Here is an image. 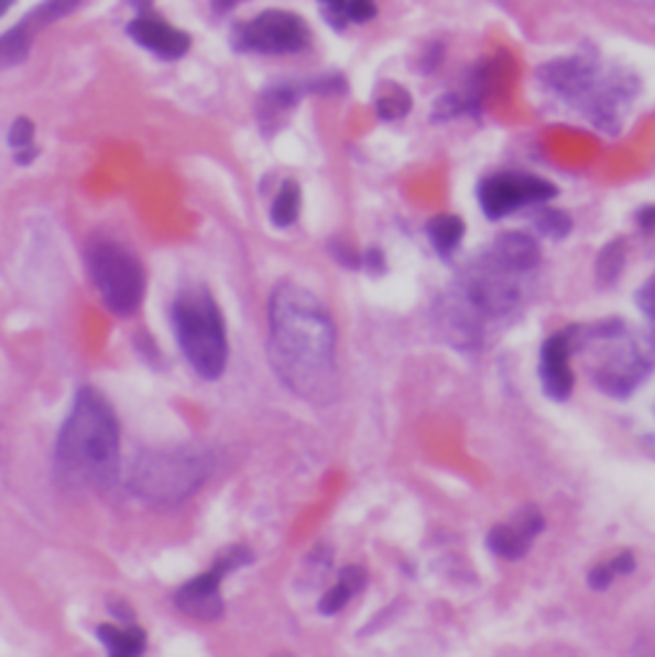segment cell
<instances>
[{"instance_id":"cell-24","label":"cell","mask_w":655,"mask_h":657,"mask_svg":"<svg viewBox=\"0 0 655 657\" xmlns=\"http://www.w3.org/2000/svg\"><path fill=\"white\" fill-rule=\"evenodd\" d=\"M8 144H11L13 152H21V149L34 146V123L29 118H19L13 121L11 133H8Z\"/></svg>"},{"instance_id":"cell-16","label":"cell","mask_w":655,"mask_h":657,"mask_svg":"<svg viewBox=\"0 0 655 657\" xmlns=\"http://www.w3.org/2000/svg\"><path fill=\"white\" fill-rule=\"evenodd\" d=\"M428 241L433 251L438 253L440 259H451L456 251H459L463 236H467V226L459 216H451V212H440V216L428 220Z\"/></svg>"},{"instance_id":"cell-25","label":"cell","mask_w":655,"mask_h":657,"mask_svg":"<svg viewBox=\"0 0 655 657\" xmlns=\"http://www.w3.org/2000/svg\"><path fill=\"white\" fill-rule=\"evenodd\" d=\"M614 578H620V576L614 573L612 563L607 560V563H599V566L591 568L589 576H587V583H589V589H594V591H607L614 583Z\"/></svg>"},{"instance_id":"cell-2","label":"cell","mask_w":655,"mask_h":657,"mask_svg":"<svg viewBox=\"0 0 655 657\" xmlns=\"http://www.w3.org/2000/svg\"><path fill=\"white\" fill-rule=\"evenodd\" d=\"M266 322V353L280 382L310 405H330L338 397V336L326 305L282 282L272 289Z\"/></svg>"},{"instance_id":"cell-11","label":"cell","mask_w":655,"mask_h":657,"mask_svg":"<svg viewBox=\"0 0 655 657\" xmlns=\"http://www.w3.org/2000/svg\"><path fill=\"white\" fill-rule=\"evenodd\" d=\"M251 560H254V552L249 548L223 550V556H220L208 571L195 576L193 581H187L183 589L175 593V606L183 614L193 616V620H200V622L218 620L226 609L223 596H220V583H223L233 571L249 566Z\"/></svg>"},{"instance_id":"cell-28","label":"cell","mask_w":655,"mask_h":657,"mask_svg":"<svg viewBox=\"0 0 655 657\" xmlns=\"http://www.w3.org/2000/svg\"><path fill=\"white\" fill-rule=\"evenodd\" d=\"M635 223L645 236H653L655 233V205H645V208L637 210Z\"/></svg>"},{"instance_id":"cell-23","label":"cell","mask_w":655,"mask_h":657,"mask_svg":"<svg viewBox=\"0 0 655 657\" xmlns=\"http://www.w3.org/2000/svg\"><path fill=\"white\" fill-rule=\"evenodd\" d=\"M635 299H637V307H641L645 322H648V328H651V340L655 343V274L643 284L641 289H637Z\"/></svg>"},{"instance_id":"cell-22","label":"cell","mask_w":655,"mask_h":657,"mask_svg":"<svg viewBox=\"0 0 655 657\" xmlns=\"http://www.w3.org/2000/svg\"><path fill=\"white\" fill-rule=\"evenodd\" d=\"M622 266H625V243L622 241H612L607 243L597 259V276L602 284H612L618 282V276L622 274Z\"/></svg>"},{"instance_id":"cell-18","label":"cell","mask_w":655,"mask_h":657,"mask_svg":"<svg viewBox=\"0 0 655 657\" xmlns=\"http://www.w3.org/2000/svg\"><path fill=\"white\" fill-rule=\"evenodd\" d=\"M299 210H303V193H299L297 182H282L277 197H274L270 208V220L274 228H292L297 223Z\"/></svg>"},{"instance_id":"cell-13","label":"cell","mask_w":655,"mask_h":657,"mask_svg":"<svg viewBox=\"0 0 655 657\" xmlns=\"http://www.w3.org/2000/svg\"><path fill=\"white\" fill-rule=\"evenodd\" d=\"M571 361L574 353L566 330H558L550 338L543 340L538 355V382L548 399L566 402L574 394L576 376Z\"/></svg>"},{"instance_id":"cell-27","label":"cell","mask_w":655,"mask_h":657,"mask_svg":"<svg viewBox=\"0 0 655 657\" xmlns=\"http://www.w3.org/2000/svg\"><path fill=\"white\" fill-rule=\"evenodd\" d=\"M346 3H349V0H320L323 13L334 23V29H343L346 23H349V19H346Z\"/></svg>"},{"instance_id":"cell-5","label":"cell","mask_w":655,"mask_h":657,"mask_svg":"<svg viewBox=\"0 0 655 657\" xmlns=\"http://www.w3.org/2000/svg\"><path fill=\"white\" fill-rule=\"evenodd\" d=\"M172 330L189 366L205 382H216L228 366L226 320L216 297L203 284H189L172 305Z\"/></svg>"},{"instance_id":"cell-20","label":"cell","mask_w":655,"mask_h":657,"mask_svg":"<svg viewBox=\"0 0 655 657\" xmlns=\"http://www.w3.org/2000/svg\"><path fill=\"white\" fill-rule=\"evenodd\" d=\"M535 223V231L541 236H546L550 241H561L566 239L568 233H571V216H568L566 210H558V208H550V205H538V212H535L533 218Z\"/></svg>"},{"instance_id":"cell-4","label":"cell","mask_w":655,"mask_h":657,"mask_svg":"<svg viewBox=\"0 0 655 657\" xmlns=\"http://www.w3.org/2000/svg\"><path fill=\"white\" fill-rule=\"evenodd\" d=\"M574 359L579 355L589 382L612 399H627L655 369V343L622 320H599L566 328Z\"/></svg>"},{"instance_id":"cell-10","label":"cell","mask_w":655,"mask_h":657,"mask_svg":"<svg viewBox=\"0 0 655 657\" xmlns=\"http://www.w3.org/2000/svg\"><path fill=\"white\" fill-rule=\"evenodd\" d=\"M233 50L251 54H297L310 44V29L290 11H264L239 23L231 34Z\"/></svg>"},{"instance_id":"cell-3","label":"cell","mask_w":655,"mask_h":657,"mask_svg":"<svg viewBox=\"0 0 655 657\" xmlns=\"http://www.w3.org/2000/svg\"><path fill=\"white\" fill-rule=\"evenodd\" d=\"M121 430L110 402L92 386L75 394L69 415L59 427L54 463L62 484L77 492H106L118 479Z\"/></svg>"},{"instance_id":"cell-15","label":"cell","mask_w":655,"mask_h":657,"mask_svg":"<svg viewBox=\"0 0 655 657\" xmlns=\"http://www.w3.org/2000/svg\"><path fill=\"white\" fill-rule=\"evenodd\" d=\"M367 585V571L359 566H346L341 573H338V581L330 585V589L323 593V599L318 601V612L323 616H336L341 614L346 606L351 604V599L357 593L364 591Z\"/></svg>"},{"instance_id":"cell-8","label":"cell","mask_w":655,"mask_h":657,"mask_svg":"<svg viewBox=\"0 0 655 657\" xmlns=\"http://www.w3.org/2000/svg\"><path fill=\"white\" fill-rule=\"evenodd\" d=\"M85 261L95 289L110 313L129 318L139 310L146 292V274L131 251L116 241L95 239L85 249Z\"/></svg>"},{"instance_id":"cell-1","label":"cell","mask_w":655,"mask_h":657,"mask_svg":"<svg viewBox=\"0 0 655 657\" xmlns=\"http://www.w3.org/2000/svg\"><path fill=\"white\" fill-rule=\"evenodd\" d=\"M538 264V241L523 231L496 236L479 256H473L440 305L454 343L477 348L489 322H504L523 310Z\"/></svg>"},{"instance_id":"cell-29","label":"cell","mask_w":655,"mask_h":657,"mask_svg":"<svg viewBox=\"0 0 655 657\" xmlns=\"http://www.w3.org/2000/svg\"><path fill=\"white\" fill-rule=\"evenodd\" d=\"M239 3H243V0H212V8H216L218 13H228L231 8H236Z\"/></svg>"},{"instance_id":"cell-21","label":"cell","mask_w":655,"mask_h":657,"mask_svg":"<svg viewBox=\"0 0 655 657\" xmlns=\"http://www.w3.org/2000/svg\"><path fill=\"white\" fill-rule=\"evenodd\" d=\"M376 116L382 118V121H400V118H405L410 113V108H413V100H410L407 90H402L397 85H384L382 92L376 95Z\"/></svg>"},{"instance_id":"cell-9","label":"cell","mask_w":655,"mask_h":657,"mask_svg":"<svg viewBox=\"0 0 655 657\" xmlns=\"http://www.w3.org/2000/svg\"><path fill=\"white\" fill-rule=\"evenodd\" d=\"M558 189L554 182L535 177L527 172H496L479 182L477 200L489 220H504L520 210L538 208L556 200Z\"/></svg>"},{"instance_id":"cell-30","label":"cell","mask_w":655,"mask_h":657,"mask_svg":"<svg viewBox=\"0 0 655 657\" xmlns=\"http://www.w3.org/2000/svg\"><path fill=\"white\" fill-rule=\"evenodd\" d=\"M13 3H15V0H0V15H3Z\"/></svg>"},{"instance_id":"cell-12","label":"cell","mask_w":655,"mask_h":657,"mask_svg":"<svg viewBox=\"0 0 655 657\" xmlns=\"http://www.w3.org/2000/svg\"><path fill=\"white\" fill-rule=\"evenodd\" d=\"M543 527H546L543 514L535 506H525V510L512 514L510 519L489 529L487 548L492 550V556L502 560H523L541 537Z\"/></svg>"},{"instance_id":"cell-7","label":"cell","mask_w":655,"mask_h":657,"mask_svg":"<svg viewBox=\"0 0 655 657\" xmlns=\"http://www.w3.org/2000/svg\"><path fill=\"white\" fill-rule=\"evenodd\" d=\"M543 83L587 116L599 131H618L630 87L622 77H602L587 59H564L541 69Z\"/></svg>"},{"instance_id":"cell-6","label":"cell","mask_w":655,"mask_h":657,"mask_svg":"<svg viewBox=\"0 0 655 657\" xmlns=\"http://www.w3.org/2000/svg\"><path fill=\"white\" fill-rule=\"evenodd\" d=\"M212 466V456L205 448L144 450L131 466L129 486L152 504L172 506L193 496L208 481Z\"/></svg>"},{"instance_id":"cell-17","label":"cell","mask_w":655,"mask_h":657,"mask_svg":"<svg viewBox=\"0 0 655 657\" xmlns=\"http://www.w3.org/2000/svg\"><path fill=\"white\" fill-rule=\"evenodd\" d=\"M98 639L110 655L133 657L146 650V632L133 627V624H123V627H116V624H100Z\"/></svg>"},{"instance_id":"cell-19","label":"cell","mask_w":655,"mask_h":657,"mask_svg":"<svg viewBox=\"0 0 655 657\" xmlns=\"http://www.w3.org/2000/svg\"><path fill=\"white\" fill-rule=\"evenodd\" d=\"M34 34L36 31L31 29L26 21H21L15 23L11 31H6V34L0 36V69L15 67L26 59L31 42H34Z\"/></svg>"},{"instance_id":"cell-14","label":"cell","mask_w":655,"mask_h":657,"mask_svg":"<svg viewBox=\"0 0 655 657\" xmlns=\"http://www.w3.org/2000/svg\"><path fill=\"white\" fill-rule=\"evenodd\" d=\"M129 36L162 59H179L189 50V36L185 31L170 26L156 15H139L137 21H131Z\"/></svg>"},{"instance_id":"cell-26","label":"cell","mask_w":655,"mask_h":657,"mask_svg":"<svg viewBox=\"0 0 655 657\" xmlns=\"http://www.w3.org/2000/svg\"><path fill=\"white\" fill-rule=\"evenodd\" d=\"M376 15V6L374 0H349L346 3V19L357 21V23H367Z\"/></svg>"}]
</instances>
